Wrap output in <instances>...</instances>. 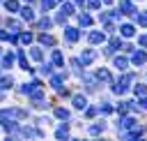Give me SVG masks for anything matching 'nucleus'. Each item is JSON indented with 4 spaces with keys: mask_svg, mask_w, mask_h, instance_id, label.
<instances>
[]
</instances>
